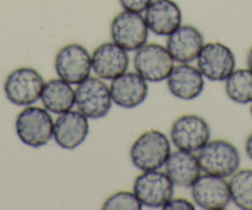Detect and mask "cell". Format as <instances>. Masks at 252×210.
I'll use <instances>...</instances> for the list:
<instances>
[{"label":"cell","instance_id":"6da1fadb","mask_svg":"<svg viewBox=\"0 0 252 210\" xmlns=\"http://www.w3.org/2000/svg\"><path fill=\"white\" fill-rule=\"evenodd\" d=\"M169 154L171 141L166 134L155 129L142 132L130 149V160L141 172L162 168Z\"/></svg>","mask_w":252,"mask_h":210},{"label":"cell","instance_id":"7a4b0ae2","mask_svg":"<svg viewBox=\"0 0 252 210\" xmlns=\"http://www.w3.org/2000/svg\"><path fill=\"white\" fill-rule=\"evenodd\" d=\"M52 115L46 108L29 105L15 120V131L24 145L33 149L46 146L53 139Z\"/></svg>","mask_w":252,"mask_h":210},{"label":"cell","instance_id":"3957f363","mask_svg":"<svg viewBox=\"0 0 252 210\" xmlns=\"http://www.w3.org/2000/svg\"><path fill=\"white\" fill-rule=\"evenodd\" d=\"M200 170L207 175L230 178L240 168L241 156L235 145L226 140L208 141L198 151Z\"/></svg>","mask_w":252,"mask_h":210},{"label":"cell","instance_id":"277c9868","mask_svg":"<svg viewBox=\"0 0 252 210\" xmlns=\"http://www.w3.org/2000/svg\"><path fill=\"white\" fill-rule=\"evenodd\" d=\"M45 79L31 67H20L8 74L4 82L6 99L18 107H29L40 99Z\"/></svg>","mask_w":252,"mask_h":210},{"label":"cell","instance_id":"5b68a950","mask_svg":"<svg viewBox=\"0 0 252 210\" xmlns=\"http://www.w3.org/2000/svg\"><path fill=\"white\" fill-rule=\"evenodd\" d=\"M113 105L110 89L104 79L88 77L77 84L76 107L88 119H101L109 114Z\"/></svg>","mask_w":252,"mask_h":210},{"label":"cell","instance_id":"8992f818","mask_svg":"<svg viewBox=\"0 0 252 210\" xmlns=\"http://www.w3.org/2000/svg\"><path fill=\"white\" fill-rule=\"evenodd\" d=\"M135 71L147 82L159 83L168 78L174 67V60L166 48L159 43H145L135 51Z\"/></svg>","mask_w":252,"mask_h":210},{"label":"cell","instance_id":"52a82bcc","mask_svg":"<svg viewBox=\"0 0 252 210\" xmlns=\"http://www.w3.org/2000/svg\"><path fill=\"white\" fill-rule=\"evenodd\" d=\"M149 26L140 13L123 10L110 24L111 41L124 50L136 51L149 40Z\"/></svg>","mask_w":252,"mask_h":210},{"label":"cell","instance_id":"ba28073f","mask_svg":"<svg viewBox=\"0 0 252 210\" xmlns=\"http://www.w3.org/2000/svg\"><path fill=\"white\" fill-rule=\"evenodd\" d=\"M55 71L60 78L77 86L91 77L92 55L79 43L63 46L56 55Z\"/></svg>","mask_w":252,"mask_h":210},{"label":"cell","instance_id":"9c48e42d","mask_svg":"<svg viewBox=\"0 0 252 210\" xmlns=\"http://www.w3.org/2000/svg\"><path fill=\"white\" fill-rule=\"evenodd\" d=\"M197 66L204 78L224 82L236 69V59L229 46L221 42H208L198 55Z\"/></svg>","mask_w":252,"mask_h":210},{"label":"cell","instance_id":"30bf717a","mask_svg":"<svg viewBox=\"0 0 252 210\" xmlns=\"http://www.w3.org/2000/svg\"><path fill=\"white\" fill-rule=\"evenodd\" d=\"M132 192L139 198L142 207L158 209L173 197L174 184L166 172L145 171L135 178Z\"/></svg>","mask_w":252,"mask_h":210},{"label":"cell","instance_id":"8fae6325","mask_svg":"<svg viewBox=\"0 0 252 210\" xmlns=\"http://www.w3.org/2000/svg\"><path fill=\"white\" fill-rule=\"evenodd\" d=\"M169 135L177 150L198 152L210 140V127L204 118L186 114L174 120Z\"/></svg>","mask_w":252,"mask_h":210},{"label":"cell","instance_id":"7c38bea8","mask_svg":"<svg viewBox=\"0 0 252 210\" xmlns=\"http://www.w3.org/2000/svg\"><path fill=\"white\" fill-rule=\"evenodd\" d=\"M193 203L205 210H222L231 202L226 178L213 175H200L190 187Z\"/></svg>","mask_w":252,"mask_h":210},{"label":"cell","instance_id":"4fadbf2b","mask_svg":"<svg viewBox=\"0 0 252 210\" xmlns=\"http://www.w3.org/2000/svg\"><path fill=\"white\" fill-rule=\"evenodd\" d=\"M89 119L78 109L58 114L53 124V140L63 150H76L87 140Z\"/></svg>","mask_w":252,"mask_h":210},{"label":"cell","instance_id":"5bb4252c","mask_svg":"<svg viewBox=\"0 0 252 210\" xmlns=\"http://www.w3.org/2000/svg\"><path fill=\"white\" fill-rule=\"evenodd\" d=\"M110 94L113 103L124 109L141 105L149 95V84L144 77L135 72H124L111 81Z\"/></svg>","mask_w":252,"mask_h":210},{"label":"cell","instance_id":"9a60e30c","mask_svg":"<svg viewBox=\"0 0 252 210\" xmlns=\"http://www.w3.org/2000/svg\"><path fill=\"white\" fill-rule=\"evenodd\" d=\"M129 55L115 42H103L92 54V71L98 78L113 81L129 68Z\"/></svg>","mask_w":252,"mask_h":210},{"label":"cell","instance_id":"2e32d148","mask_svg":"<svg viewBox=\"0 0 252 210\" xmlns=\"http://www.w3.org/2000/svg\"><path fill=\"white\" fill-rule=\"evenodd\" d=\"M204 46V36L193 25H181L167 36L166 48L178 63H190L195 61Z\"/></svg>","mask_w":252,"mask_h":210},{"label":"cell","instance_id":"e0dca14e","mask_svg":"<svg viewBox=\"0 0 252 210\" xmlns=\"http://www.w3.org/2000/svg\"><path fill=\"white\" fill-rule=\"evenodd\" d=\"M166 81L169 93L181 100H193L198 98L205 87L202 72L190 63L174 66Z\"/></svg>","mask_w":252,"mask_h":210},{"label":"cell","instance_id":"ac0fdd59","mask_svg":"<svg viewBox=\"0 0 252 210\" xmlns=\"http://www.w3.org/2000/svg\"><path fill=\"white\" fill-rule=\"evenodd\" d=\"M145 20L152 33L167 37L182 25V10L174 0H152Z\"/></svg>","mask_w":252,"mask_h":210},{"label":"cell","instance_id":"d6986e66","mask_svg":"<svg viewBox=\"0 0 252 210\" xmlns=\"http://www.w3.org/2000/svg\"><path fill=\"white\" fill-rule=\"evenodd\" d=\"M166 175L176 187L190 188L200 176V166L194 152L177 150L171 152L164 163Z\"/></svg>","mask_w":252,"mask_h":210},{"label":"cell","instance_id":"ffe728a7","mask_svg":"<svg viewBox=\"0 0 252 210\" xmlns=\"http://www.w3.org/2000/svg\"><path fill=\"white\" fill-rule=\"evenodd\" d=\"M43 108L52 114H62L76 105V89L62 78H53L43 84L40 96Z\"/></svg>","mask_w":252,"mask_h":210},{"label":"cell","instance_id":"44dd1931","mask_svg":"<svg viewBox=\"0 0 252 210\" xmlns=\"http://www.w3.org/2000/svg\"><path fill=\"white\" fill-rule=\"evenodd\" d=\"M225 91L229 99L237 104L252 103V72L249 68L235 69L225 79Z\"/></svg>","mask_w":252,"mask_h":210},{"label":"cell","instance_id":"7402d4cb","mask_svg":"<svg viewBox=\"0 0 252 210\" xmlns=\"http://www.w3.org/2000/svg\"><path fill=\"white\" fill-rule=\"evenodd\" d=\"M231 202L241 210H252V170H237L229 180Z\"/></svg>","mask_w":252,"mask_h":210},{"label":"cell","instance_id":"603a6c76","mask_svg":"<svg viewBox=\"0 0 252 210\" xmlns=\"http://www.w3.org/2000/svg\"><path fill=\"white\" fill-rule=\"evenodd\" d=\"M101 208L104 210H140L144 207L134 192L120 190L111 194Z\"/></svg>","mask_w":252,"mask_h":210},{"label":"cell","instance_id":"cb8c5ba5","mask_svg":"<svg viewBox=\"0 0 252 210\" xmlns=\"http://www.w3.org/2000/svg\"><path fill=\"white\" fill-rule=\"evenodd\" d=\"M123 10L134 11V13H145L152 0H119Z\"/></svg>","mask_w":252,"mask_h":210},{"label":"cell","instance_id":"d4e9b609","mask_svg":"<svg viewBox=\"0 0 252 210\" xmlns=\"http://www.w3.org/2000/svg\"><path fill=\"white\" fill-rule=\"evenodd\" d=\"M163 210H194V203L186 198H173L172 197L166 204L162 207Z\"/></svg>","mask_w":252,"mask_h":210},{"label":"cell","instance_id":"484cf974","mask_svg":"<svg viewBox=\"0 0 252 210\" xmlns=\"http://www.w3.org/2000/svg\"><path fill=\"white\" fill-rule=\"evenodd\" d=\"M245 151H246L247 157L252 161V132L249 135V137L246 139V142H245Z\"/></svg>","mask_w":252,"mask_h":210},{"label":"cell","instance_id":"4316f807","mask_svg":"<svg viewBox=\"0 0 252 210\" xmlns=\"http://www.w3.org/2000/svg\"><path fill=\"white\" fill-rule=\"evenodd\" d=\"M246 63H247V68L252 72V47L250 48L249 54H247L246 57Z\"/></svg>","mask_w":252,"mask_h":210},{"label":"cell","instance_id":"83f0119b","mask_svg":"<svg viewBox=\"0 0 252 210\" xmlns=\"http://www.w3.org/2000/svg\"><path fill=\"white\" fill-rule=\"evenodd\" d=\"M250 113H251V115H252V103H251V105H250Z\"/></svg>","mask_w":252,"mask_h":210}]
</instances>
